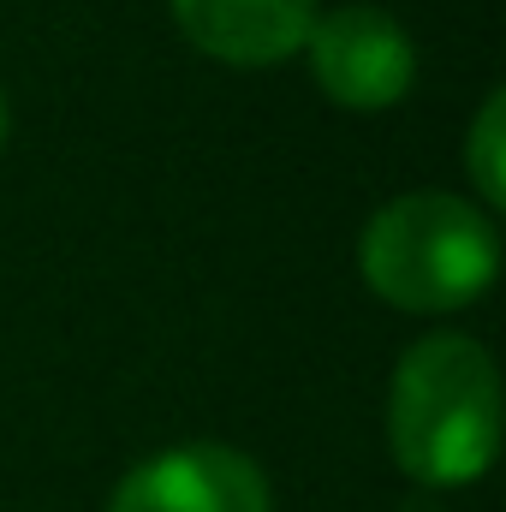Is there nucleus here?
Masks as SVG:
<instances>
[{
    "label": "nucleus",
    "instance_id": "obj_7",
    "mask_svg": "<svg viewBox=\"0 0 506 512\" xmlns=\"http://www.w3.org/2000/svg\"><path fill=\"white\" fill-rule=\"evenodd\" d=\"M6 126H12V114H6V96H0V149H6Z\"/></svg>",
    "mask_w": 506,
    "mask_h": 512
},
{
    "label": "nucleus",
    "instance_id": "obj_3",
    "mask_svg": "<svg viewBox=\"0 0 506 512\" xmlns=\"http://www.w3.org/2000/svg\"><path fill=\"white\" fill-rule=\"evenodd\" d=\"M304 54H310L316 90L334 108H352V114L399 108L411 96V84H417L411 30L393 12H381V6H334V12H316V24L304 36Z\"/></svg>",
    "mask_w": 506,
    "mask_h": 512
},
{
    "label": "nucleus",
    "instance_id": "obj_6",
    "mask_svg": "<svg viewBox=\"0 0 506 512\" xmlns=\"http://www.w3.org/2000/svg\"><path fill=\"white\" fill-rule=\"evenodd\" d=\"M465 173L483 197V209H501L506 203V96L489 90L477 120H471V137H465Z\"/></svg>",
    "mask_w": 506,
    "mask_h": 512
},
{
    "label": "nucleus",
    "instance_id": "obj_5",
    "mask_svg": "<svg viewBox=\"0 0 506 512\" xmlns=\"http://www.w3.org/2000/svg\"><path fill=\"white\" fill-rule=\"evenodd\" d=\"M167 12L197 54L256 72L304 54V36L322 6L316 0H167Z\"/></svg>",
    "mask_w": 506,
    "mask_h": 512
},
{
    "label": "nucleus",
    "instance_id": "obj_4",
    "mask_svg": "<svg viewBox=\"0 0 506 512\" xmlns=\"http://www.w3.org/2000/svg\"><path fill=\"white\" fill-rule=\"evenodd\" d=\"M108 512H274L268 477L227 441H179L131 465Z\"/></svg>",
    "mask_w": 506,
    "mask_h": 512
},
{
    "label": "nucleus",
    "instance_id": "obj_2",
    "mask_svg": "<svg viewBox=\"0 0 506 512\" xmlns=\"http://www.w3.org/2000/svg\"><path fill=\"white\" fill-rule=\"evenodd\" d=\"M358 268L381 304L405 316H447L495 286L501 233L495 215L459 191H405L370 215Z\"/></svg>",
    "mask_w": 506,
    "mask_h": 512
},
{
    "label": "nucleus",
    "instance_id": "obj_1",
    "mask_svg": "<svg viewBox=\"0 0 506 512\" xmlns=\"http://www.w3.org/2000/svg\"><path fill=\"white\" fill-rule=\"evenodd\" d=\"M393 465L423 489H465L501 447V370L471 334H423L387 387Z\"/></svg>",
    "mask_w": 506,
    "mask_h": 512
}]
</instances>
